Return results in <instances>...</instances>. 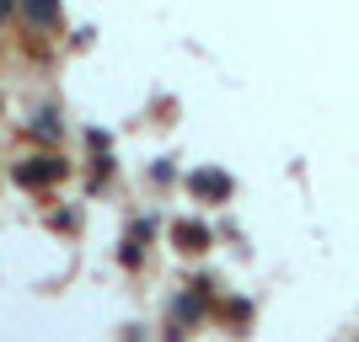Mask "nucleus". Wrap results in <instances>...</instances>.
Segmentation results:
<instances>
[{
    "instance_id": "nucleus-1",
    "label": "nucleus",
    "mask_w": 359,
    "mask_h": 342,
    "mask_svg": "<svg viewBox=\"0 0 359 342\" xmlns=\"http://www.w3.org/2000/svg\"><path fill=\"white\" fill-rule=\"evenodd\" d=\"M11 177L22 182V187H48V182L65 177V161H60V155H38V161H22Z\"/></svg>"
},
{
    "instance_id": "nucleus-2",
    "label": "nucleus",
    "mask_w": 359,
    "mask_h": 342,
    "mask_svg": "<svg viewBox=\"0 0 359 342\" xmlns=\"http://www.w3.org/2000/svg\"><path fill=\"white\" fill-rule=\"evenodd\" d=\"M22 11H27L32 27H48V22L60 16V0H22Z\"/></svg>"
},
{
    "instance_id": "nucleus-3",
    "label": "nucleus",
    "mask_w": 359,
    "mask_h": 342,
    "mask_svg": "<svg viewBox=\"0 0 359 342\" xmlns=\"http://www.w3.org/2000/svg\"><path fill=\"white\" fill-rule=\"evenodd\" d=\"M194 193H204V198H225V193H231V182H225L220 171H198V177H194Z\"/></svg>"
},
{
    "instance_id": "nucleus-4",
    "label": "nucleus",
    "mask_w": 359,
    "mask_h": 342,
    "mask_svg": "<svg viewBox=\"0 0 359 342\" xmlns=\"http://www.w3.org/2000/svg\"><path fill=\"white\" fill-rule=\"evenodd\" d=\"M177 241H182V246H204V230H188V225H182Z\"/></svg>"
},
{
    "instance_id": "nucleus-5",
    "label": "nucleus",
    "mask_w": 359,
    "mask_h": 342,
    "mask_svg": "<svg viewBox=\"0 0 359 342\" xmlns=\"http://www.w3.org/2000/svg\"><path fill=\"white\" fill-rule=\"evenodd\" d=\"M6 16H11V0H0V22H6Z\"/></svg>"
}]
</instances>
